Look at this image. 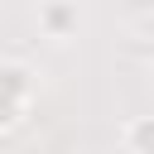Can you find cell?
I'll use <instances>...</instances> for the list:
<instances>
[{"mask_svg": "<svg viewBox=\"0 0 154 154\" xmlns=\"http://www.w3.org/2000/svg\"><path fill=\"white\" fill-rule=\"evenodd\" d=\"M38 34L43 38H53V43H67V38H77V29H82V10H77V0H38Z\"/></svg>", "mask_w": 154, "mask_h": 154, "instance_id": "6da1fadb", "label": "cell"}, {"mask_svg": "<svg viewBox=\"0 0 154 154\" xmlns=\"http://www.w3.org/2000/svg\"><path fill=\"white\" fill-rule=\"evenodd\" d=\"M34 96H38V72L19 58H5L0 63V101H10L19 111H34Z\"/></svg>", "mask_w": 154, "mask_h": 154, "instance_id": "7a4b0ae2", "label": "cell"}, {"mask_svg": "<svg viewBox=\"0 0 154 154\" xmlns=\"http://www.w3.org/2000/svg\"><path fill=\"white\" fill-rule=\"evenodd\" d=\"M120 144L125 154H154V116H130L120 125Z\"/></svg>", "mask_w": 154, "mask_h": 154, "instance_id": "3957f363", "label": "cell"}]
</instances>
